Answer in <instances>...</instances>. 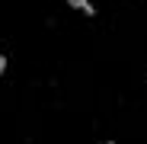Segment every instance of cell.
Returning <instances> with one entry per match:
<instances>
[{"mask_svg":"<svg viewBox=\"0 0 147 144\" xmlns=\"http://www.w3.org/2000/svg\"><path fill=\"white\" fill-rule=\"evenodd\" d=\"M3 64H7V61H3V58H0V74H3Z\"/></svg>","mask_w":147,"mask_h":144,"instance_id":"6da1fadb","label":"cell"}]
</instances>
